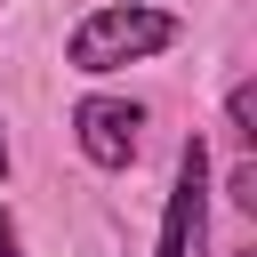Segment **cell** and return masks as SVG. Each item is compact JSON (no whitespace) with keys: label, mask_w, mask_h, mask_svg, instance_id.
Masks as SVG:
<instances>
[{"label":"cell","mask_w":257,"mask_h":257,"mask_svg":"<svg viewBox=\"0 0 257 257\" xmlns=\"http://www.w3.org/2000/svg\"><path fill=\"white\" fill-rule=\"evenodd\" d=\"M177 40H185L177 8H161V0H104V8H88V16L64 32V64H72L80 80H112V72H128V64L169 56Z\"/></svg>","instance_id":"6da1fadb"},{"label":"cell","mask_w":257,"mask_h":257,"mask_svg":"<svg viewBox=\"0 0 257 257\" xmlns=\"http://www.w3.org/2000/svg\"><path fill=\"white\" fill-rule=\"evenodd\" d=\"M209 201H217V169H209V137L193 128L177 145V177H169V201H161L153 257H209Z\"/></svg>","instance_id":"7a4b0ae2"},{"label":"cell","mask_w":257,"mask_h":257,"mask_svg":"<svg viewBox=\"0 0 257 257\" xmlns=\"http://www.w3.org/2000/svg\"><path fill=\"white\" fill-rule=\"evenodd\" d=\"M72 145H80L88 169L120 177V169L137 161V145H145V104H137V96H112V88H88V96L72 104Z\"/></svg>","instance_id":"3957f363"},{"label":"cell","mask_w":257,"mask_h":257,"mask_svg":"<svg viewBox=\"0 0 257 257\" xmlns=\"http://www.w3.org/2000/svg\"><path fill=\"white\" fill-rule=\"evenodd\" d=\"M225 128H233V145H241V153L257 145V80H249V72L225 88Z\"/></svg>","instance_id":"277c9868"},{"label":"cell","mask_w":257,"mask_h":257,"mask_svg":"<svg viewBox=\"0 0 257 257\" xmlns=\"http://www.w3.org/2000/svg\"><path fill=\"white\" fill-rule=\"evenodd\" d=\"M225 201H241V209H257V153H241V161L225 169Z\"/></svg>","instance_id":"5b68a950"},{"label":"cell","mask_w":257,"mask_h":257,"mask_svg":"<svg viewBox=\"0 0 257 257\" xmlns=\"http://www.w3.org/2000/svg\"><path fill=\"white\" fill-rule=\"evenodd\" d=\"M0 257H24V233H16V217H8V201H0Z\"/></svg>","instance_id":"8992f818"},{"label":"cell","mask_w":257,"mask_h":257,"mask_svg":"<svg viewBox=\"0 0 257 257\" xmlns=\"http://www.w3.org/2000/svg\"><path fill=\"white\" fill-rule=\"evenodd\" d=\"M8 169H16V153H8V120H0V185H8Z\"/></svg>","instance_id":"52a82bcc"},{"label":"cell","mask_w":257,"mask_h":257,"mask_svg":"<svg viewBox=\"0 0 257 257\" xmlns=\"http://www.w3.org/2000/svg\"><path fill=\"white\" fill-rule=\"evenodd\" d=\"M233 257H257V249H233Z\"/></svg>","instance_id":"ba28073f"}]
</instances>
